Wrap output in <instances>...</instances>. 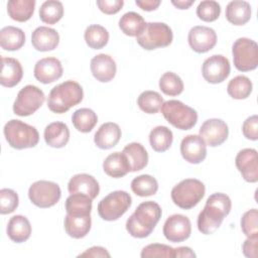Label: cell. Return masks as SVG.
Segmentation results:
<instances>
[{"label":"cell","instance_id":"obj_48","mask_svg":"<svg viewBox=\"0 0 258 258\" xmlns=\"http://www.w3.org/2000/svg\"><path fill=\"white\" fill-rule=\"evenodd\" d=\"M258 235L247 237L242 245V252L248 258H257Z\"/></svg>","mask_w":258,"mask_h":258},{"label":"cell","instance_id":"obj_25","mask_svg":"<svg viewBox=\"0 0 258 258\" xmlns=\"http://www.w3.org/2000/svg\"><path fill=\"white\" fill-rule=\"evenodd\" d=\"M6 231L11 241L15 243H22L29 239L31 235V225L26 217L16 215L10 218Z\"/></svg>","mask_w":258,"mask_h":258},{"label":"cell","instance_id":"obj_14","mask_svg":"<svg viewBox=\"0 0 258 258\" xmlns=\"http://www.w3.org/2000/svg\"><path fill=\"white\" fill-rule=\"evenodd\" d=\"M199 134L205 141L206 145L216 147L223 144L229 135V128L225 121L217 118L206 120L200 130Z\"/></svg>","mask_w":258,"mask_h":258},{"label":"cell","instance_id":"obj_15","mask_svg":"<svg viewBox=\"0 0 258 258\" xmlns=\"http://www.w3.org/2000/svg\"><path fill=\"white\" fill-rule=\"evenodd\" d=\"M187 40L190 48L194 51L204 53L211 50L216 45L217 33L211 27L197 25L190 28L187 35Z\"/></svg>","mask_w":258,"mask_h":258},{"label":"cell","instance_id":"obj_40","mask_svg":"<svg viewBox=\"0 0 258 258\" xmlns=\"http://www.w3.org/2000/svg\"><path fill=\"white\" fill-rule=\"evenodd\" d=\"M162 104L163 98L155 91H144L137 99L138 107L147 114L157 113L161 109Z\"/></svg>","mask_w":258,"mask_h":258},{"label":"cell","instance_id":"obj_21","mask_svg":"<svg viewBox=\"0 0 258 258\" xmlns=\"http://www.w3.org/2000/svg\"><path fill=\"white\" fill-rule=\"evenodd\" d=\"M31 43L38 51L53 50L59 43V34L53 28L39 26L31 34Z\"/></svg>","mask_w":258,"mask_h":258},{"label":"cell","instance_id":"obj_41","mask_svg":"<svg viewBox=\"0 0 258 258\" xmlns=\"http://www.w3.org/2000/svg\"><path fill=\"white\" fill-rule=\"evenodd\" d=\"M183 88L181 78L172 72L164 73L159 79V89L167 96H177L182 93Z\"/></svg>","mask_w":258,"mask_h":258},{"label":"cell","instance_id":"obj_34","mask_svg":"<svg viewBox=\"0 0 258 258\" xmlns=\"http://www.w3.org/2000/svg\"><path fill=\"white\" fill-rule=\"evenodd\" d=\"M72 122L78 131L82 133H89L96 126L98 116L92 109L81 108L73 113Z\"/></svg>","mask_w":258,"mask_h":258},{"label":"cell","instance_id":"obj_26","mask_svg":"<svg viewBox=\"0 0 258 258\" xmlns=\"http://www.w3.org/2000/svg\"><path fill=\"white\" fill-rule=\"evenodd\" d=\"M122 153L125 155L132 172L143 169L148 163V153L141 143L131 142L127 144Z\"/></svg>","mask_w":258,"mask_h":258},{"label":"cell","instance_id":"obj_42","mask_svg":"<svg viewBox=\"0 0 258 258\" xmlns=\"http://www.w3.org/2000/svg\"><path fill=\"white\" fill-rule=\"evenodd\" d=\"M221 14V6L217 1L205 0L200 2L197 7L198 17L205 22H213L219 18Z\"/></svg>","mask_w":258,"mask_h":258},{"label":"cell","instance_id":"obj_16","mask_svg":"<svg viewBox=\"0 0 258 258\" xmlns=\"http://www.w3.org/2000/svg\"><path fill=\"white\" fill-rule=\"evenodd\" d=\"M237 169L242 177L251 183L258 181V157L253 148H244L238 152L235 158Z\"/></svg>","mask_w":258,"mask_h":258},{"label":"cell","instance_id":"obj_23","mask_svg":"<svg viewBox=\"0 0 258 258\" xmlns=\"http://www.w3.org/2000/svg\"><path fill=\"white\" fill-rule=\"evenodd\" d=\"M23 77V69L19 60L13 57L1 58L0 84L6 88H12L19 84Z\"/></svg>","mask_w":258,"mask_h":258},{"label":"cell","instance_id":"obj_30","mask_svg":"<svg viewBox=\"0 0 258 258\" xmlns=\"http://www.w3.org/2000/svg\"><path fill=\"white\" fill-rule=\"evenodd\" d=\"M25 43V34L22 29L15 26H5L0 30V45L3 49L14 51Z\"/></svg>","mask_w":258,"mask_h":258},{"label":"cell","instance_id":"obj_43","mask_svg":"<svg viewBox=\"0 0 258 258\" xmlns=\"http://www.w3.org/2000/svg\"><path fill=\"white\" fill-rule=\"evenodd\" d=\"M142 258L148 257H166V258H173L175 257V248H172L165 244H149L145 246L140 253Z\"/></svg>","mask_w":258,"mask_h":258},{"label":"cell","instance_id":"obj_29","mask_svg":"<svg viewBox=\"0 0 258 258\" xmlns=\"http://www.w3.org/2000/svg\"><path fill=\"white\" fill-rule=\"evenodd\" d=\"M105 173L113 178H119L130 172V167L122 152H114L108 155L103 162Z\"/></svg>","mask_w":258,"mask_h":258},{"label":"cell","instance_id":"obj_22","mask_svg":"<svg viewBox=\"0 0 258 258\" xmlns=\"http://www.w3.org/2000/svg\"><path fill=\"white\" fill-rule=\"evenodd\" d=\"M122 132L118 124L107 122L102 124L94 135V142L101 149H110L120 141Z\"/></svg>","mask_w":258,"mask_h":258},{"label":"cell","instance_id":"obj_39","mask_svg":"<svg viewBox=\"0 0 258 258\" xmlns=\"http://www.w3.org/2000/svg\"><path fill=\"white\" fill-rule=\"evenodd\" d=\"M63 16V6L60 1L47 0L39 8V18L46 24H55Z\"/></svg>","mask_w":258,"mask_h":258},{"label":"cell","instance_id":"obj_24","mask_svg":"<svg viewBox=\"0 0 258 258\" xmlns=\"http://www.w3.org/2000/svg\"><path fill=\"white\" fill-rule=\"evenodd\" d=\"M45 143L53 148H61L66 146L70 140V130L67 124L62 122H52L44 129Z\"/></svg>","mask_w":258,"mask_h":258},{"label":"cell","instance_id":"obj_51","mask_svg":"<svg viewBox=\"0 0 258 258\" xmlns=\"http://www.w3.org/2000/svg\"><path fill=\"white\" fill-rule=\"evenodd\" d=\"M196 253L189 248V247H178L175 248V257L180 258V257H196Z\"/></svg>","mask_w":258,"mask_h":258},{"label":"cell","instance_id":"obj_9","mask_svg":"<svg viewBox=\"0 0 258 258\" xmlns=\"http://www.w3.org/2000/svg\"><path fill=\"white\" fill-rule=\"evenodd\" d=\"M232 54L234 66L240 72H250L258 66V45L253 39L240 37L235 40Z\"/></svg>","mask_w":258,"mask_h":258},{"label":"cell","instance_id":"obj_8","mask_svg":"<svg viewBox=\"0 0 258 258\" xmlns=\"http://www.w3.org/2000/svg\"><path fill=\"white\" fill-rule=\"evenodd\" d=\"M132 204L131 196L124 190H115L103 198L98 204V214L105 221L121 218Z\"/></svg>","mask_w":258,"mask_h":258},{"label":"cell","instance_id":"obj_52","mask_svg":"<svg viewBox=\"0 0 258 258\" xmlns=\"http://www.w3.org/2000/svg\"><path fill=\"white\" fill-rule=\"evenodd\" d=\"M194 3H195V0H177V1L172 0L171 1V4L178 9H188Z\"/></svg>","mask_w":258,"mask_h":258},{"label":"cell","instance_id":"obj_19","mask_svg":"<svg viewBox=\"0 0 258 258\" xmlns=\"http://www.w3.org/2000/svg\"><path fill=\"white\" fill-rule=\"evenodd\" d=\"M91 72L94 78L101 83L112 81L116 75L117 67L112 56L105 53L95 55L91 59Z\"/></svg>","mask_w":258,"mask_h":258},{"label":"cell","instance_id":"obj_47","mask_svg":"<svg viewBox=\"0 0 258 258\" xmlns=\"http://www.w3.org/2000/svg\"><path fill=\"white\" fill-rule=\"evenodd\" d=\"M96 3L99 9L108 15L116 14L122 9L124 5L123 0H97Z\"/></svg>","mask_w":258,"mask_h":258},{"label":"cell","instance_id":"obj_50","mask_svg":"<svg viewBox=\"0 0 258 258\" xmlns=\"http://www.w3.org/2000/svg\"><path fill=\"white\" fill-rule=\"evenodd\" d=\"M160 0H136L135 4L144 11H153L160 5Z\"/></svg>","mask_w":258,"mask_h":258},{"label":"cell","instance_id":"obj_33","mask_svg":"<svg viewBox=\"0 0 258 258\" xmlns=\"http://www.w3.org/2000/svg\"><path fill=\"white\" fill-rule=\"evenodd\" d=\"M173 134L166 126H156L149 133V143L156 152L166 151L172 144Z\"/></svg>","mask_w":258,"mask_h":258},{"label":"cell","instance_id":"obj_37","mask_svg":"<svg viewBox=\"0 0 258 258\" xmlns=\"http://www.w3.org/2000/svg\"><path fill=\"white\" fill-rule=\"evenodd\" d=\"M131 189L138 197H150L157 192L158 182L149 174H141L131 181Z\"/></svg>","mask_w":258,"mask_h":258},{"label":"cell","instance_id":"obj_5","mask_svg":"<svg viewBox=\"0 0 258 258\" xmlns=\"http://www.w3.org/2000/svg\"><path fill=\"white\" fill-rule=\"evenodd\" d=\"M205 184L197 178H185L171 189V200L174 205L183 210L196 207L204 198Z\"/></svg>","mask_w":258,"mask_h":258},{"label":"cell","instance_id":"obj_11","mask_svg":"<svg viewBox=\"0 0 258 258\" xmlns=\"http://www.w3.org/2000/svg\"><path fill=\"white\" fill-rule=\"evenodd\" d=\"M61 191L57 183L48 180H37L28 189L30 202L38 208L46 209L54 206L60 199Z\"/></svg>","mask_w":258,"mask_h":258},{"label":"cell","instance_id":"obj_17","mask_svg":"<svg viewBox=\"0 0 258 258\" xmlns=\"http://www.w3.org/2000/svg\"><path fill=\"white\" fill-rule=\"evenodd\" d=\"M180 153L185 161L198 164L207 156V145L200 135L190 134L181 140Z\"/></svg>","mask_w":258,"mask_h":258},{"label":"cell","instance_id":"obj_27","mask_svg":"<svg viewBox=\"0 0 258 258\" xmlns=\"http://www.w3.org/2000/svg\"><path fill=\"white\" fill-rule=\"evenodd\" d=\"M64 230L67 234L74 239H81L86 237L92 225L91 215L88 216H73L67 214L64 218Z\"/></svg>","mask_w":258,"mask_h":258},{"label":"cell","instance_id":"obj_18","mask_svg":"<svg viewBox=\"0 0 258 258\" xmlns=\"http://www.w3.org/2000/svg\"><path fill=\"white\" fill-rule=\"evenodd\" d=\"M62 66L56 57H44L39 59L33 70L34 78L42 84H50L62 76Z\"/></svg>","mask_w":258,"mask_h":258},{"label":"cell","instance_id":"obj_4","mask_svg":"<svg viewBox=\"0 0 258 258\" xmlns=\"http://www.w3.org/2000/svg\"><path fill=\"white\" fill-rule=\"evenodd\" d=\"M3 132L8 144L15 149L31 148L39 141V134L35 127L16 119L8 121Z\"/></svg>","mask_w":258,"mask_h":258},{"label":"cell","instance_id":"obj_46","mask_svg":"<svg viewBox=\"0 0 258 258\" xmlns=\"http://www.w3.org/2000/svg\"><path fill=\"white\" fill-rule=\"evenodd\" d=\"M243 135L249 139L256 141L258 139V117L257 115H253L248 117L243 125H242Z\"/></svg>","mask_w":258,"mask_h":258},{"label":"cell","instance_id":"obj_45","mask_svg":"<svg viewBox=\"0 0 258 258\" xmlns=\"http://www.w3.org/2000/svg\"><path fill=\"white\" fill-rule=\"evenodd\" d=\"M241 229L245 236L251 237L258 235V211L251 209L245 212L241 218Z\"/></svg>","mask_w":258,"mask_h":258},{"label":"cell","instance_id":"obj_20","mask_svg":"<svg viewBox=\"0 0 258 258\" xmlns=\"http://www.w3.org/2000/svg\"><path fill=\"white\" fill-rule=\"evenodd\" d=\"M68 189L71 195L82 194L94 200L100 192V185L94 176L88 173H78L71 177Z\"/></svg>","mask_w":258,"mask_h":258},{"label":"cell","instance_id":"obj_31","mask_svg":"<svg viewBox=\"0 0 258 258\" xmlns=\"http://www.w3.org/2000/svg\"><path fill=\"white\" fill-rule=\"evenodd\" d=\"M35 0H9L7 12L11 19L18 22H25L31 18L34 12Z\"/></svg>","mask_w":258,"mask_h":258},{"label":"cell","instance_id":"obj_1","mask_svg":"<svg viewBox=\"0 0 258 258\" xmlns=\"http://www.w3.org/2000/svg\"><path fill=\"white\" fill-rule=\"evenodd\" d=\"M232 203L230 198L223 192L211 195L203 211L198 217V229L202 234L210 235L216 232L224 219L231 212Z\"/></svg>","mask_w":258,"mask_h":258},{"label":"cell","instance_id":"obj_35","mask_svg":"<svg viewBox=\"0 0 258 258\" xmlns=\"http://www.w3.org/2000/svg\"><path fill=\"white\" fill-rule=\"evenodd\" d=\"M145 20L143 17L133 11L123 14L119 20V27L121 31L128 36H137L145 27Z\"/></svg>","mask_w":258,"mask_h":258},{"label":"cell","instance_id":"obj_32","mask_svg":"<svg viewBox=\"0 0 258 258\" xmlns=\"http://www.w3.org/2000/svg\"><path fill=\"white\" fill-rule=\"evenodd\" d=\"M92 199L82 194H72L66 200L67 214L73 216H88L92 211Z\"/></svg>","mask_w":258,"mask_h":258},{"label":"cell","instance_id":"obj_12","mask_svg":"<svg viewBox=\"0 0 258 258\" xmlns=\"http://www.w3.org/2000/svg\"><path fill=\"white\" fill-rule=\"evenodd\" d=\"M231 66L229 59L222 54H214L208 57L202 66L204 79L211 84H220L230 75Z\"/></svg>","mask_w":258,"mask_h":258},{"label":"cell","instance_id":"obj_2","mask_svg":"<svg viewBox=\"0 0 258 258\" xmlns=\"http://www.w3.org/2000/svg\"><path fill=\"white\" fill-rule=\"evenodd\" d=\"M160 206L152 201L141 203L126 222L127 232L134 238L148 237L161 218Z\"/></svg>","mask_w":258,"mask_h":258},{"label":"cell","instance_id":"obj_36","mask_svg":"<svg viewBox=\"0 0 258 258\" xmlns=\"http://www.w3.org/2000/svg\"><path fill=\"white\" fill-rule=\"evenodd\" d=\"M84 37L89 47L93 49H101L106 46L109 41V32L102 25L92 24L86 28Z\"/></svg>","mask_w":258,"mask_h":258},{"label":"cell","instance_id":"obj_44","mask_svg":"<svg viewBox=\"0 0 258 258\" xmlns=\"http://www.w3.org/2000/svg\"><path fill=\"white\" fill-rule=\"evenodd\" d=\"M19 204L18 195L11 188H2L0 190V213L2 215L13 213Z\"/></svg>","mask_w":258,"mask_h":258},{"label":"cell","instance_id":"obj_7","mask_svg":"<svg viewBox=\"0 0 258 258\" xmlns=\"http://www.w3.org/2000/svg\"><path fill=\"white\" fill-rule=\"evenodd\" d=\"M172 38L171 28L163 22H147L140 34L136 36L137 43L146 50L168 46Z\"/></svg>","mask_w":258,"mask_h":258},{"label":"cell","instance_id":"obj_3","mask_svg":"<svg viewBox=\"0 0 258 258\" xmlns=\"http://www.w3.org/2000/svg\"><path fill=\"white\" fill-rule=\"evenodd\" d=\"M84 91L82 86L72 80L66 81L51 89L47 98L48 109L56 114L68 112L82 102Z\"/></svg>","mask_w":258,"mask_h":258},{"label":"cell","instance_id":"obj_6","mask_svg":"<svg viewBox=\"0 0 258 258\" xmlns=\"http://www.w3.org/2000/svg\"><path fill=\"white\" fill-rule=\"evenodd\" d=\"M160 110L165 120L180 130H189L198 122L197 111L178 100L163 102Z\"/></svg>","mask_w":258,"mask_h":258},{"label":"cell","instance_id":"obj_28","mask_svg":"<svg viewBox=\"0 0 258 258\" xmlns=\"http://www.w3.org/2000/svg\"><path fill=\"white\" fill-rule=\"evenodd\" d=\"M227 20L237 26L246 24L251 18V5L247 1L234 0L226 7Z\"/></svg>","mask_w":258,"mask_h":258},{"label":"cell","instance_id":"obj_38","mask_svg":"<svg viewBox=\"0 0 258 258\" xmlns=\"http://www.w3.org/2000/svg\"><path fill=\"white\" fill-rule=\"evenodd\" d=\"M252 82L246 76L235 77L229 82L227 86V92L229 96L236 100H243L248 98L252 93Z\"/></svg>","mask_w":258,"mask_h":258},{"label":"cell","instance_id":"obj_10","mask_svg":"<svg viewBox=\"0 0 258 258\" xmlns=\"http://www.w3.org/2000/svg\"><path fill=\"white\" fill-rule=\"evenodd\" d=\"M44 101V93L38 87L27 85L18 92L13 104V112L20 117L30 116L42 106Z\"/></svg>","mask_w":258,"mask_h":258},{"label":"cell","instance_id":"obj_49","mask_svg":"<svg viewBox=\"0 0 258 258\" xmlns=\"http://www.w3.org/2000/svg\"><path fill=\"white\" fill-rule=\"evenodd\" d=\"M110 253L106 248L101 246H94L81 253L79 257H110Z\"/></svg>","mask_w":258,"mask_h":258},{"label":"cell","instance_id":"obj_13","mask_svg":"<svg viewBox=\"0 0 258 258\" xmlns=\"http://www.w3.org/2000/svg\"><path fill=\"white\" fill-rule=\"evenodd\" d=\"M162 232L169 242L179 243L189 238L191 233V224L186 216L174 214L166 219Z\"/></svg>","mask_w":258,"mask_h":258}]
</instances>
